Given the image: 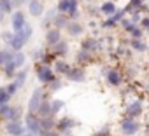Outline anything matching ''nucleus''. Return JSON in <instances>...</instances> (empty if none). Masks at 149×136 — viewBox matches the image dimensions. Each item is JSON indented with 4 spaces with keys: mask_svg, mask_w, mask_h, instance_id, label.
<instances>
[{
    "mask_svg": "<svg viewBox=\"0 0 149 136\" xmlns=\"http://www.w3.org/2000/svg\"><path fill=\"white\" fill-rule=\"evenodd\" d=\"M32 35H33V28H32V25L26 21V25H25L21 30L14 32V38H13V42L9 44V47H11L13 51H21V49L28 44V40L32 38Z\"/></svg>",
    "mask_w": 149,
    "mask_h": 136,
    "instance_id": "nucleus-1",
    "label": "nucleus"
},
{
    "mask_svg": "<svg viewBox=\"0 0 149 136\" xmlns=\"http://www.w3.org/2000/svg\"><path fill=\"white\" fill-rule=\"evenodd\" d=\"M56 11L60 14L68 16V19H77L79 18V0H58Z\"/></svg>",
    "mask_w": 149,
    "mask_h": 136,
    "instance_id": "nucleus-2",
    "label": "nucleus"
},
{
    "mask_svg": "<svg viewBox=\"0 0 149 136\" xmlns=\"http://www.w3.org/2000/svg\"><path fill=\"white\" fill-rule=\"evenodd\" d=\"M44 100H46V93H44V89H42V87H37V89L32 93L30 100H28L26 112H28V113H37V110H39V106L42 105Z\"/></svg>",
    "mask_w": 149,
    "mask_h": 136,
    "instance_id": "nucleus-3",
    "label": "nucleus"
},
{
    "mask_svg": "<svg viewBox=\"0 0 149 136\" xmlns=\"http://www.w3.org/2000/svg\"><path fill=\"white\" fill-rule=\"evenodd\" d=\"M35 72H37V79L42 84H51L56 79L54 68H51L49 65H39V66H35Z\"/></svg>",
    "mask_w": 149,
    "mask_h": 136,
    "instance_id": "nucleus-4",
    "label": "nucleus"
},
{
    "mask_svg": "<svg viewBox=\"0 0 149 136\" xmlns=\"http://www.w3.org/2000/svg\"><path fill=\"white\" fill-rule=\"evenodd\" d=\"M0 119H4L6 122H9V120H19L21 119V108L13 106L9 103L0 105Z\"/></svg>",
    "mask_w": 149,
    "mask_h": 136,
    "instance_id": "nucleus-5",
    "label": "nucleus"
},
{
    "mask_svg": "<svg viewBox=\"0 0 149 136\" xmlns=\"http://www.w3.org/2000/svg\"><path fill=\"white\" fill-rule=\"evenodd\" d=\"M121 131H123V134L125 136H133L135 133H139L140 131V124L137 122V119H133V117H128L126 115V119H123L121 120Z\"/></svg>",
    "mask_w": 149,
    "mask_h": 136,
    "instance_id": "nucleus-6",
    "label": "nucleus"
},
{
    "mask_svg": "<svg viewBox=\"0 0 149 136\" xmlns=\"http://www.w3.org/2000/svg\"><path fill=\"white\" fill-rule=\"evenodd\" d=\"M25 126H26L28 131H32V133H35V134H40V131H42L40 119H39L37 113H28V112H26V115H25Z\"/></svg>",
    "mask_w": 149,
    "mask_h": 136,
    "instance_id": "nucleus-7",
    "label": "nucleus"
},
{
    "mask_svg": "<svg viewBox=\"0 0 149 136\" xmlns=\"http://www.w3.org/2000/svg\"><path fill=\"white\" fill-rule=\"evenodd\" d=\"M26 131H28L26 126H23L19 120H9V122L6 124V133H7L9 136H23Z\"/></svg>",
    "mask_w": 149,
    "mask_h": 136,
    "instance_id": "nucleus-8",
    "label": "nucleus"
},
{
    "mask_svg": "<svg viewBox=\"0 0 149 136\" xmlns=\"http://www.w3.org/2000/svg\"><path fill=\"white\" fill-rule=\"evenodd\" d=\"M25 25H26V16H25V12H23L21 9L13 11V14H11V26H13V30L18 32V30H21Z\"/></svg>",
    "mask_w": 149,
    "mask_h": 136,
    "instance_id": "nucleus-9",
    "label": "nucleus"
},
{
    "mask_svg": "<svg viewBox=\"0 0 149 136\" xmlns=\"http://www.w3.org/2000/svg\"><path fill=\"white\" fill-rule=\"evenodd\" d=\"M65 77L68 80H72V82H84L86 80V73H84L83 68H79V66L68 68V70L65 72Z\"/></svg>",
    "mask_w": 149,
    "mask_h": 136,
    "instance_id": "nucleus-10",
    "label": "nucleus"
},
{
    "mask_svg": "<svg viewBox=\"0 0 149 136\" xmlns=\"http://www.w3.org/2000/svg\"><path fill=\"white\" fill-rule=\"evenodd\" d=\"M60 40H61V30H60V28L53 26V28H49V30L46 32V44H47L49 47H53V45L58 44Z\"/></svg>",
    "mask_w": 149,
    "mask_h": 136,
    "instance_id": "nucleus-11",
    "label": "nucleus"
},
{
    "mask_svg": "<svg viewBox=\"0 0 149 136\" xmlns=\"http://www.w3.org/2000/svg\"><path fill=\"white\" fill-rule=\"evenodd\" d=\"M65 30H67V33H68L70 37H79V35L84 33V26H83L79 21H76V19H70Z\"/></svg>",
    "mask_w": 149,
    "mask_h": 136,
    "instance_id": "nucleus-12",
    "label": "nucleus"
},
{
    "mask_svg": "<svg viewBox=\"0 0 149 136\" xmlns=\"http://www.w3.org/2000/svg\"><path fill=\"white\" fill-rule=\"evenodd\" d=\"M28 12L33 18H39L44 14V4L42 0H28Z\"/></svg>",
    "mask_w": 149,
    "mask_h": 136,
    "instance_id": "nucleus-13",
    "label": "nucleus"
},
{
    "mask_svg": "<svg viewBox=\"0 0 149 136\" xmlns=\"http://www.w3.org/2000/svg\"><path fill=\"white\" fill-rule=\"evenodd\" d=\"M76 126H77V122L74 120V119H70V117H63V119L56 120V129H58V133L67 131V129H72V127H76Z\"/></svg>",
    "mask_w": 149,
    "mask_h": 136,
    "instance_id": "nucleus-14",
    "label": "nucleus"
},
{
    "mask_svg": "<svg viewBox=\"0 0 149 136\" xmlns=\"http://www.w3.org/2000/svg\"><path fill=\"white\" fill-rule=\"evenodd\" d=\"M107 82H109L111 86L118 87V86H121V82H123V75H121L118 70H107Z\"/></svg>",
    "mask_w": 149,
    "mask_h": 136,
    "instance_id": "nucleus-15",
    "label": "nucleus"
},
{
    "mask_svg": "<svg viewBox=\"0 0 149 136\" xmlns=\"http://www.w3.org/2000/svg\"><path fill=\"white\" fill-rule=\"evenodd\" d=\"M140 113H142V103H140V101H132V103L126 106V115H128V117L137 119Z\"/></svg>",
    "mask_w": 149,
    "mask_h": 136,
    "instance_id": "nucleus-16",
    "label": "nucleus"
},
{
    "mask_svg": "<svg viewBox=\"0 0 149 136\" xmlns=\"http://www.w3.org/2000/svg\"><path fill=\"white\" fill-rule=\"evenodd\" d=\"M4 73H6V77L7 79H14V75H16V72H18V66H16V63L13 61V58L11 59H7L6 63H4Z\"/></svg>",
    "mask_w": 149,
    "mask_h": 136,
    "instance_id": "nucleus-17",
    "label": "nucleus"
},
{
    "mask_svg": "<svg viewBox=\"0 0 149 136\" xmlns=\"http://www.w3.org/2000/svg\"><path fill=\"white\" fill-rule=\"evenodd\" d=\"M51 52H53L54 56H63V54L68 52V44H67L65 40H60L58 44H54V45L51 47Z\"/></svg>",
    "mask_w": 149,
    "mask_h": 136,
    "instance_id": "nucleus-18",
    "label": "nucleus"
},
{
    "mask_svg": "<svg viewBox=\"0 0 149 136\" xmlns=\"http://www.w3.org/2000/svg\"><path fill=\"white\" fill-rule=\"evenodd\" d=\"M116 11H118V7H116V4L112 2V0H109V2H104V4L100 5V12H102L104 16H112Z\"/></svg>",
    "mask_w": 149,
    "mask_h": 136,
    "instance_id": "nucleus-19",
    "label": "nucleus"
},
{
    "mask_svg": "<svg viewBox=\"0 0 149 136\" xmlns=\"http://www.w3.org/2000/svg\"><path fill=\"white\" fill-rule=\"evenodd\" d=\"M39 119H40L42 129H56V119H54V115H46V117H39Z\"/></svg>",
    "mask_w": 149,
    "mask_h": 136,
    "instance_id": "nucleus-20",
    "label": "nucleus"
},
{
    "mask_svg": "<svg viewBox=\"0 0 149 136\" xmlns=\"http://www.w3.org/2000/svg\"><path fill=\"white\" fill-rule=\"evenodd\" d=\"M26 77H28V70H26V68H23L21 72H16V75H14V84L18 86V89H21V87L25 86Z\"/></svg>",
    "mask_w": 149,
    "mask_h": 136,
    "instance_id": "nucleus-21",
    "label": "nucleus"
},
{
    "mask_svg": "<svg viewBox=\"0 0 149 136\" xmlns=\"http://www.w3.org/2000/svg\"><path fill=\"white\" fill-rule=\"evenodd\" d=\"M68 21H70V19H68V16H65V14H60V12H58V14H56V18H54V21H53V25H54L56 28H60V30H61V28H67Z\"/></svg>",
    "mask_w": 149,
    "mask_h": 136,
    "instance_id": "nucleus-22",
    "label": "nucleus"
},
{
    "mask_svg": "<svg viewBox=\"0 0 149 136\" xmlns=\"http://www.w3.org/2000/svg\"><path fill=\"white\" fill-rule=\"evenodd\" d=\"M13 61L16 63L18 68H23L25 63H26V56H25L21 51H14V54H13Z\"/></svg>",
    "mask_w": 149,
    "mask_h": 136,
    "instance_id": "nucleus-23",
    "label": "nucleus"
},
{
    "mask_svg": "<svg viewBox=\"0 0 149 136\" xmlns=\"http://www.w3.org/2000/svg\"><path fill=\"white\" fill-rule=\"evenodd\" d=\"M37 115L39 117H46V115H53L51 113V101H42V105L39 106V110H37Z\"/></svg>",
    "mask_w": 149,
    "mask_h": 136,
    "instance_id": "nucleus-24",
    "label": "nucleus"
},
{
    "mask_svg": "<svg viewBox=\"0 0 149 136\" xmlns=\"http://www.w3.org/2000/svg\"><path fill=\"white\" fill-rule=\"evenodd\" d=\"M132 49L137 51V52H144L147 49V45H146V42L142 38H132Z\"/></svg>",
    "mask_w": 149,
    "mask_h": 136,
    "instance_id": "nucleus-25",
    "label": "nucleus"
},
{
    "mask_svg": "<svg viewBox=\"0 0 149 136\" xmlns=\"http://www.w3.org/2000/svg\"><path fill=\"white\" fill-rule=\"evenodd\" d=\"M91 54L93 52H90V51H86V49H79V52H77V61L79 63H90L91 61Z\"/></svg>",
    "mask_w": 149,
    "mask_h": 136,
    "instance_id": "nucleus-26",
    "label": "nucleus"
},
{
    "mask_svg": "<svg viewBox=\"0 0 149 136\" xmlns=\"http://www.w3.org/2000/svg\"><path fill=\"white\" fill-rule=\"evenodd\" d=\"M81 49H86V51H90V52H95L97 49H98V44H97V40H93V38H86V40H83V47Z\"/></svg>",
    "mask_w": 149,
    "mask_h": 136,
    "instance_id": "nucleus-27",
    "label": "nucleus"
},
{
    "mask_svg": "<svg viewBox=\"0 0 149 136\" xmlns=\"http://www.w3.org/2000/svg\"><path fill=\"white\" fill-rule=\"evenodd\" d=\"M68 65L65 63V61H61V59H58V61H54V72L56 73H61V75H65V72L68 70Z\"/></svg>",
    "mask_w": 149,
    "mask_h": 136,
    "instance_id": "nucleus-28",
    "label": "nucleus"
},
{
    "mask_svg": "<svg viewBox=\"0 0 149 136\" xmlns=\"http://www.w3.org/2000/svg\"><path fill=\"white\" fill-rule=\"evenodd\" d=\"M0 9H2L6 14H13V9H14L13 0H0Z\"/></svg>",
    "mask_w": 149,
    "mask_h": 136,
    "instance_id": "nucleus-29",
    "label": "nucleus"
},
{
    "mask_svg": "<svg viewBox=\"0 0 149 136\" xmlns=\"http://www.w3.org/2000/svg\"><path fill=\"white\" fill-rule=\"evenodd\" d=\"M13 54H14V51L11 49V51H7V49H0V68L4 66V63L7 61V59H11L13 58Z\"/></svg>",
    "mask_w": 149,
    "mask_h": 136,
    "instance_id": "nucleus-30",
    "label": "nucleus"
},
{
    "mask_svg": "<svg viewBox=\"0 0 149 136\" xmlns=\"http://www.w3.org/2000/svg\"><path fill=\"white\" fill-rule=\"evenodd\" d=\"M63 105H65V101H61V100H53V101H51V113L56 115V113L63 108Z\"/></svg>",
    "mask_w": 149,
    "mask_h": 136,
    "instance_id": "nucleus-31",
    "label": "nucleus"
},
{
    "mask_svg": "<svg viewBox=\"0 0 149 136\" xmlns=\"http://www.w3.org/2000/svg\"><path fill=\"white\" fill-rule=\"evenodd\" d=\"M11 94L7 93V89L6 87H0V105H6V103H9L11 101Z\"/></svg>",
    "mask_w": 149,
    "mask_h": 136,
    "instance_id": "nucleus-32",
    "label": "nucleus"
},
{
    "mask_svg": "<svg viewBox=\"0 0 149 136\" xmlns=\"http://www.w3.org/2000/svg\"><path fill=\"white\" fill-rule=\"evenodd\" d=\"M119 23H121V26H123V28H125L126 32H132V28L135 26V23L132 21V18H130V19H128V18H123V19H121Z\"/></svg>",
    "mask_w": 149,
    "mask_h": 136,
    "instance_id": "nucleus-33",
    "label": "nucleus"
},
{
    "mask_svg": "<svg viewBox=\"0 0 149 136\" xmlns=\"http://www.w3.org/2000/svg\"><path fill=\"white\" fill-rule=\"evenodd\" d=\"M116 25H118V21H116L112 16H107V19L102 23V26H104V28H114Z\"/></svg>",
    "mask_w": 149,
    "mask_h": 136,
    "instance_id": "nucleus-34",
    "label": "nucleus"
},
{
    "mask_svg": "<svg viewBox=\"0 0 149 136\" xmlns=\"http://www.w3.org/2000/svg\"><path fill=\"white\" fill-rule=\"evenodd\" d=\"M130 35H132V38H142L144 32H142V28H140V26H133V28H132V32H130Z\"/></svg>",
    "mask_w": 149,
    "mask_h": 136,
    "instance_id": "nucleus-35",
    "label": "nucleus"
},
{
    "mask_svg": "<svg viewBox=\"0 0 149 136\" xmlns=\"http://www.w3.org/2000/svg\"><path fill=\"white\" fill-rule=\"evenodd\" d=\"M44 51L42 49H37V51H33V59H35V63H42V59H44Z\"/></svg>",
    "mask_w": 149,
    "mask_h": 136,
    "instance_id": "nucleus-36",
    "label": "nucleus"
},
{
    "mask_svg": "<svg viewBox=\"0 0 149 136\" xmlns=\"http://www.w3.org/2000/svg\"><path fill=\"white\" fill-rule=\"evenodd\" d=\"M6 89H7V93H9L11 96H14V94H16V93L19 91V89H18V86L14 84V80H13L11 84H7V86H6Z\"/></svg>",
    "mask_w": 149,
    "mask_h": 136,
    "instance_id": "nucleus-37",
    "label": "nucleus"
},
{
    "mask_svg": "<svg viewBox=\"0 0 149 136\" xmlns=\"http://www.w3.org/2000/svg\"><path fill=\"white\" fill-rule=\"evenodd\" d=\"M39 136H60V133L54 131V129H42Z\"/></svg>",
    "mask_w": 149,
    "mask_h": 136,
    "instance_id": "nucleus-38",
    "label": "nucleus"
},
{
    "mask_svg": "<svg viewBox=\"0 0 149 136\" xmlns=\"http://www.w3.org/2000/svg\"><path fill=\"white\" fill-rule=\"evenodd\" d=\"M60 87H61V82H60V80H58V77H56V79L49 84V89H51V91H56V89H60Z\"/></svg>",
    "mask_w": 149,
    "mask_h": 136,
    "instance_id": "nucleus-39",
    "label": "nucleus"
},
{
    "mask_svg": "<svg viewBox=\"0 0 149 136\" xmlns=\"http://www.w3.org/2000/svg\"><path fill=\"white\" fill-rule=\"evenodd\" d=\"M2 38H4L7 44H11V42H13V38H14V33H11V32H6V33L2 35Z\"/></svg>",
    "mask_w": 149,
    "mask_h": 136,
    "instance_id": "nucleus-40",
    "label": "nucleus"
},
{
    "mask_svg": "<svg viewBox=\"0 0 149 136\" xmlns=\"http://www.w3.org/2000/svg\"><path fill=\"white\" fill-rule=\"evenodd\" d=\"M26 2V0H13V4H14V7H21L23 4Z\"/></svg>",
    "mask_w": 149,
    "mask_h": 136,
    "instance_id": "nucleus-41",
    "label": "nucleus"
},
{
    "mask_svg": "<svg viewBox=\"0 0 149 136\" xmlns=\"http://www.w3.org/2000/svg\"><path fill=\"white\" fill-rule=\"evenodd\" d=\"M4 18H6V12L0 9V23H4Z\"/></svg>",
    "mask_w": 149,
    "mask_h": 136,
    "instance_id": "nucleus-42",
    "label": "nucleus"
},
{
    "mask_svg": "<svg viewBox=\"0 0 149 136\" xmlns=\"http://www.w3.org/2000/svg\"><path fill=\"white\" fill-rule=\"evenodd\" d=\"M23 136H39V134H35V133H32V131H26Z\"/></svg>",
    "mask_w": 149,
    "mask_h": 136,
    "instance_id": "nucleus-43",
    "label": "nucleus"
},
{
    "mask_svg": "<svg viewBox=\"0 0 149 136\" xmlns=\"http://www.w3.org/2000/svg\"><path fill=\"white\" fill-rule=\"evenodd\" d=\"M84 2H91V0H84Z\"/></svg>",
    "mask_w": 149,
    "mask_h": 136,
    "instance_id": "nucleus-44",
    "label": "nucleus"
}]
</instances>
